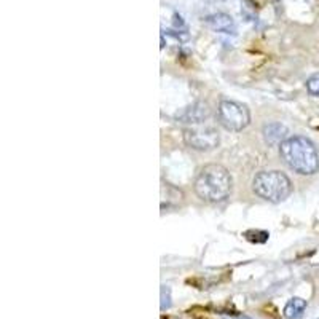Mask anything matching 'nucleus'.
Returning <instances> with one entry per match:
<instances>
[{
    "mask_svg": "<svg viewBox=\"0 0 319 319\" xmlns=\"http://www.w3.org/2000/svg\"><path fill=\"white\" fill-rule=\"evenodd\" d=\"M279 155L294 172L302 176H313L319 171V150L308 138H287L279 146Z\"/></svg>",
    "mask_w": 319,
    "mask_h": 319,
    "instance_id": "obj_1",
    "label": "nucleus"
},
{
    "mask_svg": "<svg viewBox=\"0 0 319 319\" xmlns=\"http://www.w3.org/2000/svg\"><path fill=\"white\" fill-rule=\"evenodd\" d=\"M252 190L259 198L276 204L289 198L292 182L281 171H260L252 180Z\"/></svg>",
    "mask_w": 319,
    "mask_h": 319,
    "instance_id": "obj_3",
    "label": "nucleus"
},
{
    "mask_svg": "<svg viewBox=\"0 0 319 319\" xmlns=\"http://www.w3.org/2000/svg\"><path fill=\"white\" fill-rule=\"evenodd\" d=\"M307 89H308V93L311 96H318L319 97V74H313L307 80Z\"/></svg>",
    "mask_w": 319,
    "mask_h": 319,
    "instance_id": "obj_10",
    "label": "nucleus"
},
{
    "mask_svg": "<svg viewBox=\"0 0 319 319\" xmlns=\"http://www.w3.org/2000/svg\"><path fill=\"white\" fill-rule=\"evenodd\" d=\"M307 310V300H303L300 297H292L289 302L286 303V307L283 310V315L286 319H299L303 316Z\"/></svg>",
    "mask_w": 319,
    "mask_h": 319,
    "instance_id": "obj_9",
    "label": "nucleus"
},
{
    "mask_svg": "<svg viewBox=\"0 0 319 319\" xmlns=\"http://www.w3.org/2000/svg\"><path fill=\"white\" fill-rule=\"evenodd\" d=\"M206 26H209L212 30H216L219 34H237V24H235L233 18L227 13H214L204 18Z\"/></svg>",
    "mask_w": 319,
    "mask_h": 319,
    "instance_id": "obj_7",
    "label": "nucleus"
},
{
    "mask_svg": "<svg viewBox=\"0 0 319 319\" xmlns=\"http://www.w3.org/2000/svg\"><path fill=\"white\" fill-rule=\"evenodd\" d=\"M195 193L206 203H222L232 195L233 179L222 164L211 163L203 166L195 179Z\"/></svg>",
    "mask_w": 319,
    "mask_h": 319,
    "instance_id": "obj_2",
    "label": "nucleus"
},
{
    "mask_svg": "<svg viewBox=\"0 0 319 319\" xmlns=\"http://www.w3.org/2000/svg\"><path fill=\"white\" fill-rule=\"evenodd\" d=\"M230 319H250L247 316H238V318H230Z\"/></svg>",
    "mask_w": 319,
    "mask_h": 319,
    "instance_id": "obj_12",
    "label": "nucleus"
},
{
    "mask_svg": "<svg viewBox=\"0 0 319 319\" xmlns=\"http://www.w3.org/2000/svg\"><path fill=\"white\" fill-rule=\"evenodd\" d=\"M209 117H211V107L208 105V102H203V101L188 105V107H185L176 115V118L180 123L193 125V126L204 123Z\"/></svg>",
    "mask_w": 319,
    "mask_h": 319,
    "instance_id": "obj_6",
    "label": "nucleus"
},
{
    "mask_svg": "<svg viewBox=\"0 0 319 319\" xmlns=\"http://www.w3.org/2000/svg\"><path fill=\"white\" fill-rule=\"evenodd\" d=\"M169 307H171V289L168 286H161V303H160V308L164 311Z\"/></svg>",
    "mask_w": 319,
    "mask_h": 319,
    "instance_id": "obj_11",
    "label": "nucleus"
},
{
    "mask_svg": "<svg viewBox=\"0 0 319 319\" xmlns=\"http://www.w3.org/2000/svg\"><path fill=\"white\" fill-rule=\"evenodd\" d=\"M217 120L227 131L239 133L250 123V113L244 104L224 99L217 107Z\"/></svg>",
    "mask_w": 319,
    "mask_h": 319,
    "instance_id": "obj_4",
    "label": "nucleus"
},
{
    "mask_svg": "<svg viewBox=\"0 0 319 319\" xmlns=\"http://www.w3.org/2000/svg\"><path fill=\"white\" fill-rule=\"evenodd\" d=\"M263 139L268 146H281L287 139V128L281 123H268L263 126Z\"/></svg>",
    "mask_w": 319,
    "mask_h": 319,
    "instance_id": "obj_8",
    "label": "nucleus"
},
{
    "mask_svg": "<svg viewBox=\"0 0 319 319\" xmlns=\"http://www.w3.org/2000/svg\"><path fill=\"white\" fill-rule=\"evenodd\" d=\"M185 146L198 150V152H211L219 147V133L214 128H187L184 131Z\"/></svg>",
    "mask_w": 319,
    "mask_h": 319,
    "instance_id": "obj_5",
    "label": "nucleus"
}]
</instances>
